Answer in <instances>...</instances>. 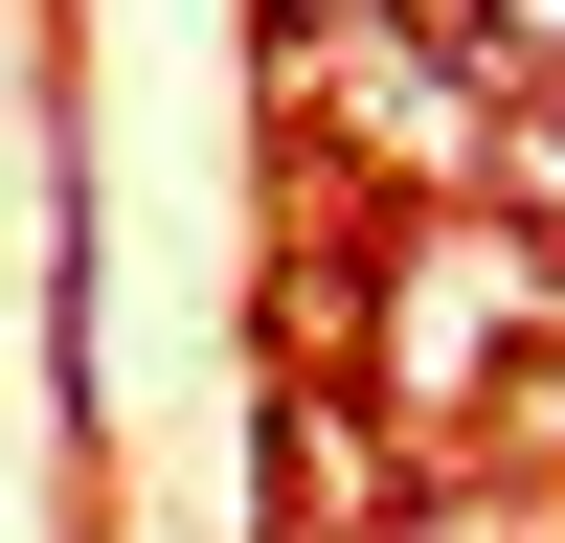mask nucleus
Returning a JSON list of instances; mask_svg holds the SVG:
<instances>
[{
  "mask_svg": "<svg viewBox=\"0 0 565 543\" xmlns=\"http://www.w3.org/2000/svg\"><path fill=\"white\" fill-rule=\"evenodd\" d=\"M295 114L340 136V159H385V181H430V204H521V91L476 68L452 23H295Z\"/></svg>",
  "mask_w": 565,
  "mask_h": 543,
  "instance_id": "obj_1",
  "label": "nucleus"
},
{
  "mask_svg": "<svg viewBox=\"0 0 565 543\" xmlns=\"http://www.w3.org/2000/svg\"><path fill=\"white\" fill-rule=\"evenodd\" d=\"M362 340H385V407L430 430V407H476L498 362H543V340H565V249H543L521 204H430Z\"/></svg>",
  "mask_w": 565,
  "mask_h": 543,
  "instance_id": "obj_2",
  "label": "nucleus"
},
{
  "mask_svg": "<svg viewBox=\"0 0 565 543\" xmlns=\"http://www.w3.org/2000/svg\"><path fill=\"white\" fill-rule=\"evenodd\" d=\"M317 23H476V0H317Z\"/></svg>",
  "mask_w": 565,
  "mask_h": 543,
  "instance_id": "obj_3",
  "label": "nucleus"
}]
</instances>
